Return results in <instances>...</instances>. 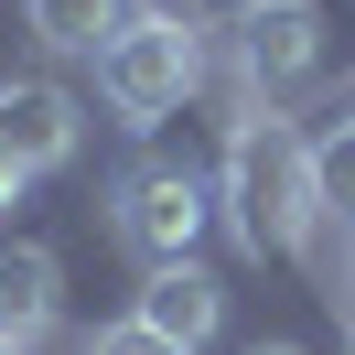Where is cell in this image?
Instances as JSON below:
<instances>
[{
	"instance_id": "cell-1",
	"label": "cell",
	"mask_w": 355,
	"mask_h": 355,
	"mask_svg": "<svg viewBox=\"0 0 355 355\" xmlns=\"http://www.w3.org/2000/svg\"><path fill=\"white\" fill-rule=\"evenodd\" d=\"M216 205L259 259H302L323 269V194H312V140L280 108H237L226 119V162H216Z\"/></svg>"
},
{
	"instance_id": "cell-2",
	"label": "cell",
	"mask_w": 355,
	"mask_h": 355,
	"mask_svg": "<svg viewBox=\"0 0 355 355\" xmlns=\"http://www.w3.org/2000/svg\"><path fill=\"white\" fill-rule=\"evenodd\" d=\"M194 87H205V33H183V22H140L130 11L97 44V97H108L119 130H162Z\"/></svg>"
},
{
	"instance_id": "cell-3",
	"label": "cell",
	"mask_w": 355,
	"mask_h": 355,
	"mask_svg": "<svg viewBox=\"0 0 355 355\" xmlns=\"http://www.w3.org/2000/svg\"><path fill=\"white\" fill-rule=\"evenodd\" d=\"M205 216H216V205H205V183L173 173V162H140V173H119V194H108V226H119V248H130L140 269L194 259Z\"/></svg>"
},
{
	"instance_id": "cell-4",
	"label": "cell",
	"mask_w": 355,
	"mask_h": 355,
	"mask_svg": "<svg viewBox=\"0 0 355 355\" xmlns=\"http://www.w3.org/2000/svg\"><path fill=\"white\" fill-rule=\"evenodd\" d=\"M0 151L22 162V173H65L87 151V108L54 76H0Z\"/></svg>"
},
{
	"instance_id": "cell-5",
	"label": "cell",
	"mask_w": 355,
	"mask_h": 355,
	"mask_svg": "<svg viewBox=\"0 0 355 355\" xmlns=\"http://www.w3.org/2000/svg\"><path fill=\"white\" fill-rule=\"evenodd\" d=\"M54 323H65V269H54V248H0V345L33 355Z\"/></svg>"
},
{
	"instance_id": "cell-6",
	"label": "cell",
	"mask_w": 355,
	"mask_h": 355,
	"mask_svg": "<svg viewBox=\"0 0 355 355\" xmlns=\"http://www.w3.org/2000/svg\"><path fill=\"white\" fill-rule=\"evenodd\" d=\"M140 323H151V334H173L183 355H194V345H216V323H226V280H216V269H194V259L151 269V280H140Z\"/></svg>"
},
{
	"instance_id": "cell-7",
	"label": "cell",
	"mask_w": 355,
	"mask_h": 355,
	"mask_svg": "<svg viewBox=\"0 0 355 355\" xmlns=\"http://www.w3.org/2000/svg\"><path fill=\"white\" fill-rule=\"evenodd\" d=\"M119 22H130V0H33V33L54 54H97Z\"/></svg>"
},
{
	"instance_id": "cell-8",
	"label": "cell",
	"mask_w": 355,
	"mask_h": 355,
	"mask_svg": "<svg viewBox=\"0 0 355 355\" xmlns=\"http://www.w3.org/2000/svg\"><path fill=\"white\" fill-rule=\"evenodd\" d=\"M312 194H323V226H345V237H355V108L312 140Z\"/></svg>"
},
{
	"instance_id": "cell-9",
	"label": "cell",
	"mask_w": 355,
	"mask_h": 355,
	"mask_svg": "<svg viewBox=\"0 0 355 355\" xmlns=\"http://www.w3.org/2000/svg\"><path fill=\"white\" fill-rule=\"evenodd\" d=\"M76 355H183V345H173V334H151V323L130 312V323H97V334H87Z\"/></svg>"
},
{
	"instance_id": "cell-10",
	"label": "cell",
	"mask_w": 355,
	"mask_h": 355,
	"mask_svg": "<svg viewBox=\"0 0 355 355\" xmlns=\"http://www.w3.org/2000/svg\"><path fill=\"white\" fill-rule=\"evenodd\" d=\"M269 0H194V33H248Z\"/></svg>"
},
{
	"instance_id": "cell-11",
	"label": "cell",
	"mask_w": 355,
	"mask_h": 355,
	"mask_svg": "<svg viewBox=\"0 0 355 355\" xmlns=\"http://www.w3.org/2000/svg\"><path fill=\"white\" fill-rule=\"evenodd\" d=\"M22 183H33V173H22L11 151H0V205H22Z\"/></svg>"
},
{
	"instance_id": "cell-12",
	"label": "cell",
	"mask_w": 355,
	"mask_h": 355,
	"mask_svg": "<svg viewBox=\"0 0 355 355\" xmlns=\"http://www.w3.org/2000/svg\"><path fill=\"white\" fill-rule=\"evenodd\" d=\"M334 312H345V323H355V259H345V302H334Z\"/></svg>"
},
{
	"instance_id": "cell-13",
	"label": "cell",
	"mask_w": 355,
	"mask_h": 355,
	"mask_svg": "<svg viewBox=\"0 0 355 355\" xmlns=\"http://www.w3.org/2000/svg\"><path fill=\"white\" fill-rule=\"evenodd\" d=\"M248 355H302V345H248Z\"/></svg>"
},
{
	"instance_id": "cell-14",
	"label": "cell",
	"mask_w": 355,
	"mask_h": 355,
	"mask_svg": "<svg viewBox=\"0 0 355 355\" xmlns=\"http://www.w3.org/2000/svg\"><path fill=\"white\" fill-rule=\"evenodd\" d=\"M345 345H355V323H345Z\"/></svg>"
},
{
	"instance_id": "cell-15",
	"label": "cell",
	"mask_w": 355,
	"mask_h": 355,
	"mask_svg": "<svg viewBox=\"0 0 355 355\" xmlns=\"http://www.w3.org/2000/svg\"><path fill=\"white\" fill-rule=\"evenodd\" d=\"M0 355H11V345H0Z\"/></svg>"
}]
</instances>
